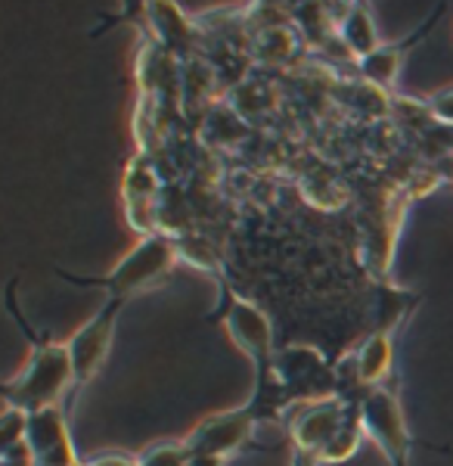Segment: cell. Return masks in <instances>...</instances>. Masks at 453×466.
<instances>
[{"label": "cell", "instance_id": "9a60e30c", "mask_svg": "<svg viewBox=\"0 0 453 466\" xmlns=\"http://www.w3.org/2000/svg\"><path fill=\"white\" fill-rule=\"evenodd\" d=\"M426 109L432 112L438 122H448L453 125V87L448 90H438V94L426 96Z\"/></svg>", "mask_w": 453, "mask_h": 466}, {"label": "cell", "instance_id": "8992f818", "mask_svg": "<svg viewBox=\"0 0 453 466\" xmlns=\"http://www.w3.org/2000/svg\"><path fill=\"white\" fill-rule=\"evenodd\" d=\"M360 413H364L367 439L376 441V448L385 454L388 466H413L410 454L417 448L410 426L404 417V404L391 386L369 389L360 395Z\"/></svg>", "mask_w": 453, "mask_h": 466}, {"label": "cell", "instance_id": "5b68a950", "mask_svg": "<svg viewBox=\"0 0 453 466\" xmlns=\"http://www.w3.org/2000/svg\"><path fill=\"white\" fill-rule=\"evenodd\" d=\"M261 426V417L252 404L233 408L215 417H206L199 426H193L184 439L190 466H224L233 454L246 448H255V430Z\"/></svg>", "mask_w": 453, "mask_h": 466}, {"label": "cell", "instance_id": "4fadbf2b", "mask_svg": "<svg viewBox=\"0 0 453 466\" xmlns=\"http://www.w3.org/2000/svg\"><path fill=\"white\" fill-rule=\"evenodd\" d=\"M153 180V171L146 168V165H131L127 168V177H125V206H127V215H131V228L140 230L143 237L146 233H156L153 230V212H149V190L146 187Z\"/></svg>", "mask_w": 453, "mask_h": 466}, {"label": "cell", "instance_id": "ba28073f", "mask_svg": "<svg viewBox=\"0 0 453 466\" xmlns=\"http://www.w3.org/2000/svg\"><path fill=\"white\" fill-rule=\"evenodd\" d=\"M277 377L283 382L292 404L329 398V395H345L336 367H329L317 351L298 349V345H289V349H283L277 355Z\"/></svg>", "mask_w": 453, "mask_h": 466}, {"label": "cell", "instance_id": "9c48e42d", "mask_svg": "<svg viewBox=\"0 0 453 466\" xmlns=\"http://www.w3.org/2000/svg\"><path fill=\"white\" fill-rule=\"evenodd\" d=\"M65 408H44L28 413L25 441L35 454V466H78V451L69 435Z\"/></svg>", "mask_w": 453, "mask_h": 466}, {"label": "cell", "instance_id": "277c9868", "mask_svg": "<svg viewBox=\"0 0 453 466\" xmlns=\"http://www.w3.org/2000/svg\"><path fill=\"white\" fill-rule=\"evenodd\" d=\"M360 398L351 395H329L314 401H298L286 410V435H289L292 457L289 466H320L351 413L357 410Z\"/></svg>", "mask_w": 453, "mask_h": 466}, {"label": "cell", "instance_id": "30bf717a", "mask_svg": "<svg viewBox=\"0 0 453 466\" xmlns=\"http://www.w3.org/2000/svg\"><path fill=\"white\" fill-rule=\"evenodd\" d=\"M444 13V4H438L432 13H428V19L422 22V25L413 28L407 37H398V41L391 44H382L379 50H376L373 56H367L364 63H360V69H364V78L373 81V85H379L382 90H391L398 85V75H401L407 56L413 54V50L419 47L422 41H426L428 35H432V28L438 25V19H441Z\"/></svg>", "mask_w": 453, "mask_h": 466}, {"label": "cell", "instance_id": "52a82bcc", "mask_svg": "<svg viewBox=\"0 0 453 466\" xmlns=\"http://www.w3.org/2000/svg\"><path fill=\"white\" fill-rule=\"evenodd\" d=\"M125 311V302H116V299H106L100 311H94L90 318L75 329L69 342V355H72V370H75V392L72 401L78 398L81 389L87 386L96 373L103 370V364L109 360L112 342H116V327L118 318Z\"/></svg>", "mask_w": 453, "mask_h": 466}, {"label": "cell", "instance_id": "5bb4252c", "mask_svg": "<svg viewBox=\"0 0 453 466\" xmlns=\"http://www.w3.org/2000/svg\"><path fill=\"white\" fill-rule=\"evenodd\" d=\"M140 466H190L184 441H158L137 457Z\"/></svg>", "mask_w": 453, "mask_h": 466}, {"label": "cell", "instance_id": "7c38bea8", "mask_svg": "<svg viewBox=\"0 0 453 466\" xmlns=\"http://www.w3.org/2000/svg\"><path fill=\"white\" fill-rule=\"evenodd\" d=\"M338 37H342L345 47L351 50L357 63H364L367 56H373L376 50L382 47L367 4H348V6H345V16H342V22H338Z\"/></svg>", "mask_w": 453, "mask_h": 466}, {"label": "cell", "instance_id": "8fae6325", "mask_svg": "<svg viewBox=\"0 0 453 466\" xmlns=\"http://www.w3.org/2000/svg\"><path fill=\"white\" fill-rule=\"evenodd\" d=\"M348 367L354 373V382L364 392L391 386V377H395V333L382 327L376 333H369L348 358Z\"/></svg>", "mask_w": 453, "mask_h": 466}, {"label": "cell", "instance_id": "6da1fadb", "mask_svg": "<svg viewBox=\"0 0 453 466\" xmlns=\"http://www.w3.org/2000/svg\"><path fill=\"white\" fill-rule=\"evenodd\" d=\"M208 320H217L230 342L237 345L255 367V392L248 404L261 417V423H283L286 410L292 408L283 382L277 377V355L274 349V327L264 318V311L255 302L239 296L230 283L217 274V308Z\"/></svg>", "mask_w": 453, "mask_h": 466}, {"label": "cell", "instance_id": "7a4b0ae2", "mask_svg": "<svg viewBox=\"0 0 453 466\" xmlns=\"http://www.w3.org/2000/svg\"><path fill=\"white\" fill-rule=\"evenodd\" d=\"M6 308L10 318L16 320L22 336L32 345L28 364L22 367L13 380L4 382V401L6 408H16L25 413L44 410V408H72V392H75V370H72V355L69 342L53 339L50 333H37L32 323L25 320L22 308L16 302V280H10L6 287Z\"/></svg>", "mask_w": 453, "mask_h": 466}, {"label": "cell", "instance_id": "3957f363", "mask_svg": "<svg viewBox=\"0 0 453 466\" xmlns=\"http://www.w3.org/2000/svg\"><path fill=\"white\" fill-rule=\"evenodd\" d=\"M177 265V249L168 237L162 233H146L140 237V243L118 261L109 274L100 277H87V274H72V270H56L63 280H69L72 287H85V289H100L106 292V299H116V302H131L140 292L158 287L165 277L175 270Z\"/></svg>", "mask_w": 453, "mask_h": 466}]
</instances>
